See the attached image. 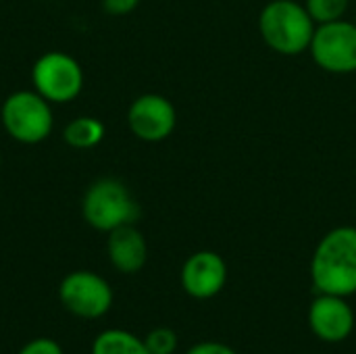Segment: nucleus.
I'll list each match as a JSON object with an SVG mask.
<instances>
[{
  "instance_id": "f8f14e48",
  "label": "nucleus",
  "mask_w": 356,
  "mask_h": 354,
  "mask_svg": "<svg viewBox=\"0 0 356 354\" xmlns=\"http://www.w3.org/2000/svg\"><path fill=\"white\" fill-rule=\"evenodd\" d=\"M90 354H150L144 340L127 330H106L92 342Z\"/></svg>"
},
{
  "instance_id": "ddd939ff",
  "label": "nucleus",
  "mask_w": 356,
  "mask_h": 354,
  "mask_svg": "<svg viewBox=\"0 0 356 354\" xmlns=\"http://www.w3.org/2000/svg\"><path fill=\"white\" fill-rule=\"evenodd\" d=\"M63 138L71 148H77V150L94 148L104 138V125L94 117H77L65 127Z\"/></svg>"
},
{
  "instance_id": "20e7f679",
  "label": "nucleus",
  "mask_w": 356,
  "mask_h": 354,
  "mask_svg": "<svg viewBox=\"0 0 356 354\" xmlns=\"http://www.w3.org/2000/svg\"><path fill=\"white\" fill-rule=\"evenodd\" d=\"M50 102L38 92L21 90L2 104V125L6 134L21 144H38L52 131Z\"/></svg>"
},
{
  "instance_id": "423d86ee",
  "label": "nucleus",
  "mask_w": 356,
  "mask_h": 354,
  "mask_svg": "<svg viewBox=\"0 0 356 354\" xmlns=\"http://www.w3.org/2000/svg\"><path fill=\"white\" fill-rule=\"evenodd\" d=\"M31 79L40 96L58 104L77 98L83 88V71L79 63L65 52L42 54L31 69Z\"/></svg>"
},
{
  "instance_id": "f257e3e1",
  "label": "nucleus",
  "mask_w": 356,
  "mask_h": 354,
  "mask_svg": "<svg viewBox=\"0 0 356 354\" xmlns=\"http://www.w3.org/2000/svg\"><path fill=\"white\" fill-rule=\"evenodd\" d=\"M311 277L319 294H356V227L342 225L321 238L313 252Z\"/></svg>"
},
{
  "instance_id": "9d476101",
  "label": "nucleus",
  "mask_w": 356,
  "mask_h": 354,
  "mask_svg": "<svg viewBox=\"0 0 356 354\" xmlns=\"http://www.w3.org/2000/svg\"><path fill=\"white\" fill-rule=\"evenodd\" d=\"M311 332L330 344L344 342L355 330V311L344 296L319 294L309 309Z\"/></svg>"
},
{
  "instance_id": "6e6552de",
  "label": "nucleus",
  "mask_w": 356,
  "mask_h": 354,
  "mask_svg": "<svg viewBox=\"0 0 356 354\" xmlns=\"http://www.w3.org/2000/svg\"><path fill=\"white\" fill-rule=\"evenodd\" d=\"M129 129L144 142H163L177 123L173 104L161 94H144L136 98L127 113Z\"/></svg>"
},
{
  "instance_id": "f03ea898",
  "label": "nucleus",
  "mask_w": 356,
  "mask_h": 354,
  "mask_svg": "<svg viewBox=\"0 0 356 354\" xmlns=\"http://www.w3.org/2000/svg\"><path fill=\"white\" fill-rule=\"evenodd\" d=\"M259 31L269 48L286 56H296L311 46L315 21L307 6L296 0H271L261 10Z\"/></svg>"
},
{
  "instance_id": "1a4fd4ad",
  "label": "nucleus",
  "mask_w": 356,
  "mask_h": 354,
  "mask_svg": "<svg viewBox=\"0 0 356 354\" xmlns=\"http://www.w3.org/2000/svg\"><path fill=\"white\" fill-rule=\"evenodd\" d=\"M227 282V265L221 255L200 250L186 259L181 267V288L196 300L215 298Z\"/></svg>"
},
{
  "instance_id": "2eb2a0df",
  "label": "nucleus",
  "mask_w": 356,
  "mask_h": 354,
  "mask_svg": "<svg viewBox=\"0 0 356 354\" xmlns=\"http://www.w3.org/2000/svg\"><path fill=\"white\" fill-rule=\"evenodd\" d=\"M144 344L150 354H173L177 351V334L171 328H154L146 334Z\"/></svg>"
},
{
  "instance_id": "a211bd4d",
  "label": "nucleus",
  "mask_w": 356,
  "mask_h": 354,
  "mask_svg": "<svg viewBox=\"0 0 356 354\" xmlns=\"http://www.w3.org/2000/svg\"><path fill=\"white\" fill-rule=\"evenodd\" d=\"M140 4V0H102V6L108 15L113 17H121L131 13L136 6Z\"/></svg>"
},
{
  "instance_id": "0eeeda50",
  "label": "nucleus",
  "mask_w": 356,
  "mask_h": 354,
  "mask_svg": "<svg viewBox=\"0 0 356 354\" xmlns=\"http://www.w3.org/2000/svg\"><path fill=\"white\" fill-rule=\"evenodd\" d=\"M315 63L330 73H355L356 71V23L332 21L321 23L309 46Z\"/></svg>"
},
{
  "instance_id": "4468645a",
  "label": "nucleus",
  "mask_w": 356,
  "mask_h": 354,
  "mask_svg": "<svg viewBox=\"0 0 356 354\" xmlns=\"http://www.w3.org/2000/svg\"><path fill=\"white\" fill-rule=\"evenodd\" d=\"M350 0H307V10L315 23H332L344 17Z\"/></svg>"
},
{
  "instance_id": "f3484780",
  "label": "nucleus",
  "mask_w": 356,
  "mask_h": 354,
  "mask_svg": "<svg viewBox=\"0 0 356 354\" xmlns=\"http://www.w3.org/2000/svg\"><path fill=\"white\" fill-rule=\"evenodd\" d=\"M186 354H238L232 346H227V344H223V342H213V340H209V342H198V344H194L190 351Z\"/></svg>"
},
{
  "instance_id": "dca6fc26",
  "label": "nucleus",
  "mask_w": 356,
  "mask_h": 354,
  "mask_svg": "<svg viewBox=\"0 0 356 354\" xmlns=\"http://www.w3.org/2000/svg\"><path fill=\"white\" fill-rule=\"evenodd\" d=\"M17 354H65L60 344L52 338H33L21 346Z\"/></svg>"
},
{
  "instance_id": "9b49d317",
  "label": "nucleus",
  "mask_w": 356,
  "mask_h": 354,
  "mask_svg": "<svg viewBox=\"0 0 356 354\" xmlns=\"http://www.w3.org/2000/svg\"><path fill=\"white\" fill-rule=\"evenodd\" d=\"M106 252L111 265L121 273H138L148 261V244L136 225H123L108 232Z\"/></svg>"
},
{
  "instance_id": "6ab92c4d",
  "label": "nucleus",
  "mask_w": 356,
  "mask_h": 354,
  "mask_svg": "<svg viewBox=\"0 0 356 354\" xmlns=\"http://www.w3.org/2000/svg\"><path fill=\"white\" fill-rule=\"evenodd\" d=\"M355 23H356V19H355Z\"/></svg>"
},
{
  "instance_id": "39448f33",
  "label": "nucleus",
  "mask_w": 356,
  "mask_h": 354,
  "mask_svg": "<svg viewBox=\"0 0 356 354\" xmlns=\"http://www.w3.org/2000/svg\"><path fill=\"white\" fill-rule=\"evenodd\" d=\"M111 284L94 271H73L58 286L60 305L79 319H100L113 307Z\"/></svg>"
},
{
  "instance_id": "7ed1b4c3",
  "label": "nucleus",
  "mask_w": 356,
  "mask_h": 354,
  "mask_svg": "<svg viewBox=\"0 0 356 354\" xmlns=\"http://www.w3.org/2000/svg\"><path fill=\"white\" fill-rule=\"evenodd\" d=\"M83 219L98 232H113L123 225H134L140 217V207L125 184L113 177L94 182L81 202Z\"/></svg>"
}]
</instances>
